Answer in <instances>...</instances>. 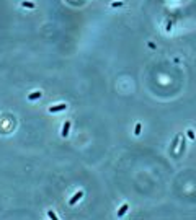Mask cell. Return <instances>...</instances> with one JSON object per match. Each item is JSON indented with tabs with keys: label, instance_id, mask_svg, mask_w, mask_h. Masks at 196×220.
<instances>
[{
	"label": "cell",
	"instance_id": "cell-1",
	"mask_svg": "<svg viewBox=\"0 0 196 220\" xmlns=\"http://www.w3.org/2000/svg\"><path fill=\"white\" fill-rule=\"evenodd\" d=\"M84 196H85V191H84V189H79V191H75V194L72 196L70 199H69V205H75V204L79 202V201L82 199Z\"/></svg>",
	"mask_w": 196,
	"mask_h": 220
},
{
	"label": "cell",
	"instance_id": "cell-2",
	"mask_svg": "<svg viewBox=\"0 0 196 220\" xmlns=\"http://www.w3.org/2000/svg\"><path fill=\"white\" fill-rule=\"evenodd\" d=\"M70 127H72V122L70 121H66L62 124V127H61V137H69V134H70Z\"/></svg>",
	"mask_w": 196,
	"mask_h": 220
},
{
	"label": "cell",
	"instance_id": "cell-3",
	"mask_svg": "<svg viewBox=\"0 0 196 220\" xmlns=\"http://www.w3.org/2000/svg\"><path fill=\"white\" fill-rule=\"evenodd\" d=\"M66 109H67V104L66 103H59V104H56V106H51L47 111L54 114V112H61V111H66Z\"/></svg>",
	"mask_w": 196,
	"mask_h": 220
},
{
	"label": "cell",
	"instance_id": "cell-4",
	"mask_svg": "<svg viewBox=\"0 0 196 220\" xmlns=\"http://www.w3.org/2000/svg\"><path fill=\"white\" fill-rule=\"evenodd\" d=\"M41 96H43V92H39V90H36V92L29 93V95L26 96V100H28V101H36V100H39Z\"/></svg>",
	"mask_w": 196,
	"mask_h": 220
},
{
	"label": "cell",
	"instance_id": "cell-5",
	"mask_svg": "<svg viewBox=\"0 0 196 220\" xmlns=\"http://www.w3.org/2000/svg\"><path fill=\"white\" fill-rule=\"evenodd\" d=\"M128 210H129V204H128V202L121 204V207H119V210H118L116 217H123V215H124V214H126Z\"/></svg>",
	"mask_w": 196,
	"mask_h": 220
},
{
	"label": "cell",
	"instance_id": "cell-6",
	"mask_svg": "<svg viewBox=\"0 0 196 220\" xmlns=\"http://www.w3.org/2000/svg\"><path fill=\"white\" fill-rule=\"evenodd\" d=\"M181 139V135H176L175 137V140H173V144H172V152L175 153V149H176V145H178V140Z\"/></svg>",
	"mask_w": 196,
	"mask_h": 220
},
{
	"label": "cell",
	"instance_id": "cell-7",
	"mask_svg": "<svg viewBox=\"0 0 196 220\" xmlns=\"http://www.w3.org/2000/svg\"><path fill=\"white\" fill-rule=\"evenodd\" d=\"M141 122H137V124H136V129H134V134H136V135H139V134H141Z\"/></svg>",
	"mask_w": 196,
	"mask_h": 220
},
{
	"label": "cell",
	"instance_id": "cell-8",
	"mask_svg": "<svg viewBox=\"0 0 196 220\" xmlns=\"http://www.w3.org/2000/svg\"><path fill=\"white\" fill-rule=\"evenodd\" d=\"M47 217H49V219H59V215L56 214V212H52V210L47 212Z\"/></svg>",
	"mask_w": 196,
	"mask_h": 220
},
{
	"label": "cell",
	"instance_id": "cell-9",
	"mask_svg": "<svg viewBox=\"0 0 196 220\" xmlns=\"http://www.w3.org/2000/svg\"><path fill=\"white\" fill-rule=\"evenodd\" d=\"M188 137H190V139H191V140H195V139H196V135H195V132H193V130H191V129H188Z\"/></svg>",
	"mask_w": 196,
	"mask_h": 220
},
{
	"label": "cell",
	"instance_id": "cell-10",
	"mask_svg": "<svg viewBox=\"0 0 196 220\" xmlns=\"http://www.w3.org/2000/svg\"><path fill=\"white\" fill-rule=\"evenodd\" d=\"M23 7H28V8H34V3H31V2H23Z\"/></svg>",
	"mask_w": 196,
	"mask_h": 220
}]
</instances>
